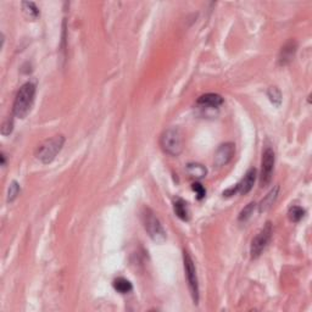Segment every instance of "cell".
Returning a JSON list of instances; mask_svg holds the SVG:
<instances>
[{"instance_id":"1","label":"cell","mask_w":312,"mask_h":312,"mask_svg":"<svg viewBox=\"0 0 312 312\" xmlns=\"http://www.w3.org/2000/svg\"><path fill=\"white\" fill-rule=\"evenodd\" d=\"M37 88L33 83L27 82L18 89L16 96H15L14 106H12V114L17 119H26L32 110L35 104Z\"/></svg>"},{"instance_id":"2","label":"cell","mask_w":312,"mask_h":312,"mask_svg":"<svg viewBox=\"0 0 312 312\" xmlns=\"http://www.w3.org/2000/svg\"><path fill=\"white\" fill-rule=\"evenodd\" d=\"M160 146L162 151L170 156H178L184 148L183 133L178 127H170L162 132L160 137Z\"/></svg>"},{"instance_id":"3","label":"cell","mask_w":312,"mask_h":312,"mask_svg":"<svg viewBox=\"0 0 312 312\" xmlns=\"http://www.w3.org/2000/svg\"><path fill=\"white\" fill-rule=\"evenodd\" d=\"M65 144V137L62 134L54 135V137L45 139L43 143L38 145L36 150V157L44 165H49L56 159L62 146Z\"/></svg>"},{"instance_id":"4","label":"cell","mask_w":312,"mask_h":312,"mask_svg":"<svg viewBox=\"0 0 312 312\" xmlns=\"http://www.w3.org/2000/svg\"><path fill=\"white\" fill-rule=\"evenodd\" d=\"M141 222H143L144 229L146 230L150 239L156 244H162L166 240V230L161 224L160 220L157 219L155 212L149 208H144L141 211Z\"/></svg>"},{"instance_id":"5","label":"cell","mask_w":312,"mask_h":312,"mask_svg":"<svg viewBox=\"0 0 312 312\" xmlns=\"http://www.w3.org/2000/svg\"><path fill=\"white\" fill-rule=\"evenodd\" d=\"M183 264H184V272H185V277H187L188 287H189L191 299H193L194 304L198 305L199 299H200L198 274H196V268H195V265H194L193 259L190 258V255L187 253V251L183 253Z\"/></svg>"},{"instance_id":"6","label":"cell","mask_w":312,"mask_h":312,"mask_svg":"<svg viewBox=\"0 0 312 312\" xmlns=\"http://www.w3.org/2000/svg\"><path fill=\"white\" fill-rule=\"evenodd\" d=\"M274 162H276V155H274L273 149L267 146L262 153L261 160V174H260V185L262 188L267 187L271 183L272 176H273Z\"/></svg>"},{"instance_id":"7","label":"cell","mask_w":312,"mask_h":312,"mask_svg":"<svg viewBox=\"0 0 312 312\" xmlns=\"http://www.w3.org/2000/svg\"><path fill=\"white\" fill-rule=\"evenodd\" d=\"M271 237H272V223L271 222H266V224L264 225V228H262L260 232L256 234V237L254 238L253 242H251V246H250L251 259L260 258V255L264 253L266 246L268 245L269 240H271Z\"/></svg>"},{"instance_id":"8","label":"cell","mask_w":312,"mask_h":312,"mask_svg":"<svg viewBox=\"0 0 312 312\" xmlns=\"http://www.w3.org/2000/svg\"><path fill=\"white\" fill-rule=\"evenodd\" d=\"M255 179H256V169L253 167V169L248 170L245 176L239 183H238L235 187L229 188L225 191H223L224 196H232L235 195L237 193H240L242 195H245V194L250 193V190L254 188V184H255Z\"/></svg>"},{"instance_id":"9","label":"cell","mask_w":312,"mask_h":312,"mask_svg":"<svg viewBox=\"0 0 312 312\" xmlns=\"http://www.w3.org/2000/svg\"><path fill=\"white\" fill-rule=\"evenodd\" d=\"M235 154V145L233 143H224L219 146L215 153L214 162L217 167H223L229 164Z\"/></svg>"},{"instance_id":"10","label":"cell","mask_w":312,"mask_h":312,"mask_svg":"<svg viewBox=\"0 0 312 312\" xmlns=\"http://www.w3.org/2000/svg\"><path fill=\"white\" fill-rule=\"evenodd\" d=\"M296 50H298V43L293 39L288 41L280 49L279 55H278V64L280 66H287L294 60Z\"/></svg>"},{"instance_id":"11","label":"cell","mask_w":312,"mask_h":312,"mask_svg":"<svg viewBox=\"0 0 312 312\" xmlns=\"http://www.w3.org/2000/svg\"><path fill=\"white\" fill-rule=\"evenodd\" d=\"M196 104L201 107H206V109H217L223 104V98L220 94L208 93L201 95L196 100Z\"/></svg>"},{"instance_id":"12","label":"cell","mask_w":312,"mask_h":312,"mask_svg":"<svg viewBox=\"0 0 312 312\" xmlns=\"http://www.w3.org/2000/svg\"><path fill=\"white\" fill-rule=\"evenodd\" d=\"M278 194H279V187L276 185L274 188H272L271 191L265 196L261 200V203L259 204V212L262 214V212H267L272 206L276 204L277 199H278Z\"/></svg>"},{"instance_id":"13","label":"cell","mask_w":312,"mask_h":312,"mask_svg":"<svg viewBox=\"0 0 312 312\" xmlns=\"http://www.w3.org/2000/svg\"><path fill=\"white\" fill-rule=\"evenodd\" d=\"M174 210H175V214L177 215L178 219H180L182 221L188 222L190 219V212H189V208H188V204L187 201H184L183 199L177 198L174 201Z\"/></svg>"},{"instance_id":"14","label":"cell","mask_w":312,"mask_h":312,"mask_svg":"<svg viewBox=\"0 0 312 312\" xmlns=\"http://www.w3.org/2000/svg\"><path fill=\"white\" fill-rule=\"evenodd\" d=\"M21 5H22L23 15H25L26 18H28V20L35 21L39 17V15H41L38 6H37L33 1H22Z\"/></svg>"},{"instance_id":"15","label":"cell","mask_w":312,"mask_h":312,"mask_svg":"<svg viewBox=\"0 0 312 312\" xmlns=\"http://www.w3.org/2000/svg\"><path fill=\"white\" fill-rule=\"evenodd\" d=\"M112 287H114V289L116 290V292L121 293V294H128V293H131L133 290L132 283L123 277L116 278V279L112 282Z\"/></svg>"},{"instance_id":"16","label":"cell","mask_w":312,"mask_h":312,"mask_svg":"<svg viewBox=\"0 0 312 312\" xmlns=\"http://www.w3.org/2000/svg\"><path fill=\"white\" fill-rule=\"evenodd\" d=\"M187 172L190 177L195 178V179H201V178L206 177V175H208L206 167L200 164H189L187 166Z\"/></svg>"},{"instance_id":"17","label":"cell","mask_w":312,"mask_h":312,"mask_svg":"<svg viewBox=\"0 0 312 312\" xmlns=\"http://www.w3.org/2000/svg\"><path fill=\"white\" fill-rule=\"evenodd\" d=\"M304 216H305V210L301 208V206H290L289 210H288V219H289L290 222L298 223V222H300L303 220Z\"/></svg>"},{"instance_id":"18","label":"cell","mask_w":312,"mask_h":312,"mask_svg":"<svg viewBox=\"0 0 312 312\" xmlns=\"http://www.w3.org/2000/svg\"><path fill=\"white\" fill-rule=\"evenodd\" d=\"M267 96H268L269 101L274 105V106L279 107L280 104H282V91L279 90V88L277 87H269L268 90H267Z\"/></svg>"},{"instance_id":"19","label":"cell","mask_w":312,"mask_h":312,"mask_svg":"<svg viewBox=\"0 0 312 312\" xmlns=\"http://www.w3.org/2000/svg\"><path fill=\"white\" fill-rule=\"evenodd\" d=\"M21 191V187L18 184V182L16 180H12L9 185V189H7V196H6V201L7 203H14L16 200V198L18 196Z\"/></svg>"},{"instance_id":"20","label":"cell","mask_w":312,"mask_h":312,"mask_svg":"<svg viewBox=\"0 0 312 312\" xmlns=\"http://www.w3.org/2000/svg\"><path fill=\"white\" fill-rule=\"evenodd\" d=\"M255 206H256L255 203L248 204V205H246L245 208L242 210V212H240L239 221L240 222H246V221H248V220L251 217V215L254 214V210H255Z\"/></svg>"},{"instance_id":"21","label":"cell","mask_w":312,"mask_h":312,"mask_svg":"<svg viewBox=\"0 0 312 312\" xmlns=\"http://www.w3.org/2000/svg\"><path fill=\"white\" fill-rule=\"evenodd\" d=\"M191 189L196 193V198H198V200H203V199L205 198L206 189L200 184V183H198V182L193 183V184H191Z\"/></svg>"},{"instance_id":"22","label":"cell","mask_w":312,"mask_h":312,"mask_svg":"<svg viewBox=\"0 0 312 312\" xmlns=\"http://www.w3.org/2000/svg\"><path fill=\"white\" fill-rule=\"evenodd\" d=\"M12 128H14V121L12 119H7L6 121L2 123L1 127V133L2 135H9L12 132Z\"/></svg>"},{"instance_id":"23","label":"cell","mask_w":312,"mask_h":312,"mask_svg":"<svg viewBox=\"0 0 312 312\" xmlns=\"http://www.w3.org/2000/svg\"><path fill=\"white\" fill-rule=\"evenodd\" d=\"M0 157H1V166L5 167V166H6V156H5L4 153H1V155H0Z\"/></svg>"}]
</instances>
